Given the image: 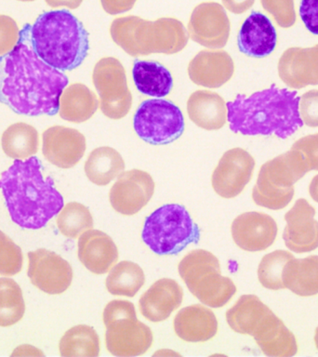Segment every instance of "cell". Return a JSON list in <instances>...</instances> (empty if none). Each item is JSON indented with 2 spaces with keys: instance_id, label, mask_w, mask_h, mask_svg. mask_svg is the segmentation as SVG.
Here are the masks:
<instances>
[{
  "instance_id": "cell-1",
  "label": "cell",
  "mask_w": 318,
  "mask_h": 357,
  "mask_svg": "<svg viewBox=\"0 0 318 357\" xmlns=\"http://www.w3.org/2000/svg\"><path fill=\"white\" fill-rule=\"evenodd\" d=\"M68 77L39 58L25 24L16 47L0 57V102L16 114L54 116Z\"/></svg>"
},
{
  "instance_id": "cell-2",
  "label": "cell",
  "mask_w": 318,
  "mask_h": 357,
  "mask_svg": "<svg viewBox=\"0 0 318 357\" xmlns=\"http://www.w3.org/2000/svg\"><path fill=\"white\" fill-rule=\"evenodd\" d=\"M0 189L11 220L20 227H45L63 208V197L52 178H44L42 163L36 156L15 159L0 177Z\"/></svg>"
},
{
  "instance_id": "cell-3",
  "label": "cell",
  "mask_w": 318,
  "mask_h": 357,
  "mask_svg": "<svg viewBox=\"0 0 318 357\" xmlns=\"http://www.w3.org/2000/svg\"><path fill=\"white\" fill-rule=\"evenodd\" d=\"M298 92L272 85L250 96L237 95L226 103L232 131L242 135H275L286 139L303 126Z\"/></svg>"
},
{
  "instance_id": "cell-4",
  "label": "cell",
  "mask_w": 318,
  "mask_h": 357,
  "mask_svg": "<svg viewBox=\"0 0 318 357\" xmlns=\"http://www.w3.org/2000/svg\"><path fill=\"white\" fill-rule=\"evenodd\" d=\"M31 43L45 63L60 71L80 67L89 54V33L66 10L46 11L29 24Z\"/></svg>"
},
{
  "instance_id": "cell-5",
  "label": "cell",
  "mask_w": 318,
  "mask_h": 357,
  "mask_svg": "<svg viewBox=\"0 0 318 357\" xmlns=\"http://www.w3.org/2000/svg\"><path fill=\"white\" fill-rule=\"evenodd\" d=\"M110 35L114 43L131 57L150 54L172 55L188 43L189 33L175 18L148 21L138 16L120 17L112 22Z\"/></svg>"
},
{
  "instance_id": "cell-6",
  "label": "cell",
  "mask_w": 318,
  "mask_h": 357,
  "mask_svg": "<svg viewBox=\"0 0 318 357\" xmlns=\"http://www.w3.org/2000/svg\"><path fill=\"white\" fill-rule=\"evenodd\" d=\"M142 238L158 255H174L199 242L200 229L186 206L167 204L145 219Z\"/></svg>"
},
{
  "instance_id": "cell-7",
  "label": "cell",
  "mask_w": 318,
  "mask_h": 357,
  "mask_svg": "<svg viewBox=\"0 0 318 357\" xmlns=\"http://www.w3.org/2000/svg\"><path fill=\"white\" fill-rule=\"evenodd\" d=\"M178 271L187 289L204 305L222 308L236 293L233 280L222 275L219 259L208 250H192L181 259Z\"/></svg>"
},
{
  "instance_id": "cell-8",
  "label": "cell",
  "mask_w": 318,
  "mask_h": 357,
  "mask_svg": "<svg viewBox=\"0 0 318 357\" xmlns=\"http://www.w3.org/2000/svg\"><path fill=\"white\" fill-rule=\"evenodd\" d=\"M308 172L300 153L292 148L271 159L259 169L252 189L254 202L272 211L286 208L294 197V184Z\"/></svg>"
},
{
  "instance_id": "cell-9",
  "label": "cell",
  "mask_w": 318,
  "mask_h": 357,
  "mask_svg": "<svg viewBox=\"0 0 318 357\" xmlns=\"http://www.w3.org/2000/svg\"><path fill=\"white\" fill-rule=\"evenodd\" d=\"M103 320L106 348L112 356H142L152 346L153 332L137 318L135 306L130 301H110L103 310Z\"/></svg>"
},
{
  "instance_id": "cell-10",
  "label": "cell",
  "mask_w": 318,
  "mask_h": 357,
  "mask_svg": "<svg viewBox=\"0 0 318 357\" xmlns=\"http://www.w3.org/2000/svg\"><path fill=\"white\" fill-rule=\"evenodd\" d=\"M134 130L147 144L165 145L183 135L186 122L180 108L170 100H144L134 114Z\"/></svg>"
},
{
  "instance_id": "cell-11",
  "label": "cell",
  "mask_w": 318,
  "mask_h": 357,
  "mask_svg": "<svg viewBox=\"0 0 318 357\" xmlns=\"http://www.w3.org/2000/svg\"><path fill=\"white\" fill-rule=\"evenodd\" d=\"M92 81L100 96V108L110 119L119 120L130 113L132 94L121 61L114 57L100 59L95 64Z\"/></svg>"
},
{
  "instance_id": "cell-12",
  "label": "cell",
  "mask_w": 318,
  "mask_h": 357,
  "mask_svg": "<svg viewBox=\"0 0 318 357\" xmlns=\"http://www.w3.org/2000/svg\"><path fill=\"white\" fill-rule=\"evenodd\" d=\"M230 20L225 8L219 3H200L190 17V38L209 49L225 47L230 38Z\"/></svg>"
},
{
  "instance_id": "cell-13",
  "label": "cell",
  "mask_w": 318,
  "mask_h": 357,
  "mask_svg": "<svg viewBox=\"0 0 318 357\" xmlns=\"http://www.w3.org/2000/svg\"><path fill=\"white\" fill-rule=\"evenodd\" d=\"M28 278L41 291L50 295L66 292L71 286L73 269L69 262L57 253L39 248L28 253Z\"/></svg>"
},
{
  "instance_id": "cell-14",
  "label": "cell",
  "mask_w": 318,
  "mask_h": 357,
  "mask_svg": "<svg viewBox=\"0 0 318 357\" xmlns=\"http://www.w3.org/2000/svg\"><path fill=\"white\" fill-rule=\"evenodd\" d=\"M255 160L248 151L233 148L223 153L215 167L211 184L220 197L231 199L243 192L252 178Z\"/></svg>"
},
{
  "instance_id": "cell-15",
  "label": "cell",
  "mask_w": 318,
  "mask_h": 357,
  "mask_svg": "<svg viewBox=\"0 0 318 357\" xmlns=\"http://www.w3.org/2000/svg\"><path fill=\"white\" fill-rule=\"evenodd\" d=\"M155 187L152 176L144 170L123 172L109 192L112 208L124 216H132L149 203Z\"/></svg>"
},
{
  "instance_id": "cell-16",
  "label": "cell",
  "mask_w": 318,
  "mask_h": 357,
  "mask_svg": "<svg viewBox=\"0 0 318 357\" xmlns=\"http://www.w3.org/2000/svg\"><path fill=\"white\" fill-rule=\"evenodd\" d=\"M278 227L270 215L262 212H245L234 220L232 237L239 248L259 252L269 248L278 236Z\"/></svg>"
},
{
  "instance_id": "cell-17",
  "label": "cell",
  "mask_w": 318,
  "mask_h": 357,
  "mask_svg": "<svg viewBox=\"0 0 318 357\" xmlns=\"http://www.w3.org/2000/svg\"><path fill=\"white\" fill-rule=\"evenodd\" d=\"M315 216V208L304 198L296 201L285 215L283 239L292 252H311L318 248V222Z\"/></svg>"
},
{
  "instance_id": "cell-18",
  "label": "cell",
  "mask_w": 318,
  "mask_h": 357,
  "mask_svg": "<svg viewBox=\"0 0 318 357\" xmlns=\"http://www.w3.org/2000/svg\"><path fill=\"white\" fill-rule=\"evenodd\" d=\"M86 149L85 136L75 128L53 126L44 131L42 153L60 169H71L80 163Z\"/></svg>"
},
{
  "instance_id": "cell-19",
  "label": "cell",
  "mask_w": 318,
  "mask_h": 357,
  "mask_svg": "<svg viewBox=\"0 0 318 357\" xmlns=\"http://www.w3.org/2000/svg\"><path fill=\"white\" fill-rule=\"evenodd\" d=\"M278 75L289 88L301 89L318 85V46L293 47L285 50L278 61Z\"/></svg>"
},
{
  "instance_id": "cell-20",
  "label": "cell",
  "mask_w": 318,
  "mask_h": 357,
  "mask_svg": "<svg viewBox=\"0 0 318 357\" xmlns=\"http://www.w3.org/2000/svg\"><path fill=\"white\" fill-rule=\"evenodd\" d=\"M187 71L195 85L218 89L233 77L234 63L225 50H201L190 61Z\"/></svg>"
},
{
  "instance_id": "cell-21",
  "label": "cell",
  "mask_w": 318,
  "mask_h": 357,
  "mask_svg": "<svg viewBox=\"0 0 318 357\" xmlns=\"http://www.w3.org/2000/svg\"><path fill=\"white\" fill-rule=\"evenodd\" d=\"M77 255L81 264L95 275H105L119 261V250L114 240L100 230L84 231L78 239Z\"/></svg>"
},
{
  "instance_id": "cell-22",
  "label": "cell",
  "mask_w": 318,
  "mask_h": 357,
  "mask_svg": "<svg viewBox=\"0 0 318 357\" xmlns=\"http://www.w3.org/2000/svg\"><path fill=\"white\" fill-rule=\"evenodd\" d=\"M183 289L175 280L162 278L155 282L141 296L139 309L145 319L153 323L163 322L181 305Z\"/></svg>"
},
{
  "instance_id": "cell-23",
  "label": "cell",
  "mask_w": 318,
  "mask_h": 357,
  "mask_svg": "<svg viewBox=\"0 0 318 357\" xmlns=\"http://www.w3.org/2000/svg\"><path fill=\"white\" fill-rule=\"evenodd\" d=\"M278 33L264 14L252 11L243 22L237 36L240 52L254 58H264L275 49Z\"/></svg>"
},
{
  "instance_id": "cell-24",
  "label": "cell",
  "mask_w": 318,
  "mask_h": 357,
  "mask_svg": "<svg viewBox=\"0 0 318 357\" xmlns=\"http://www.w3.org/2000/svg\"><path fill=\"white\" fill-rule=\"evenodd\" d=\"M176 335L186 342H206L218 332V320L214 312L200 304L184 307L173 321Z\"/></svg>"
},
{
  "instance_id": "cell-25",
  "label": "cell",
  "mask_w": 318,
  "mask_h": 357,
  "mask_svg": "<svg viewBox=\"0 0 318 357\" xmlns=\"http://www.w3.org/2000/svg\"><path fill=\"white\" fill-rule=\"evenodd\" d=\"M189 119L197 127L206 130H218L227 121V105L216 92L197 91L187 100Z\"/></svg>"
},
{
  "instance_id": "cell-26",
  "label": "cell",
  "mask_w": 318,
  "mask_h": 357,
  "mask_svg": "<svg viewBox=\"0 0 318 357\" xmlns=\"http://www.w3.org/2000/svg\"><path fill=\"white\" fill-rule=\"evenodd\" d=\"M252 337L265 356L289 357L297 354L298 343L294 334L273 312L265 318Z\"/></svg>"
},
{
  "instance_id": "cell-27",
  "label": "cell",
  "mask_w": 318,
  "mask_h": 357,
  "mask_svg": "<svg viewBox=\"0 0 318 357\" xmlns=\"http://www.w3.org/2000/svg\"><path fill=\"white\" fill-rule=\"evenodd\" d=\"M99 107L96 94L82 83H74L63 89L59 114L66 121L83 123L94 116Z\"/></svg>"
},
{
  "instance_id": "cell-28",
  "label": "cell",
  "mask_w": 318,
  "mask_h": 357,
  "mask_svg": "<svg viewBox=\"0 0 318 357\" xmlns=\"http://www.w3.org/2000/svg\"><path fill=\"white\" fill-rule=\"evenodd\" d=\"M272 310L256 295H243L236 304L226 312V321L232 331L253 336Z\"/></svg>"
},
{
  "instance_id": "cell-29",
  "label": "cell",
  "mask_w": 318,
  "mask_h": 357,
  "mask_svg": "<svg viewBox=\"0 0 318 357\" xmlns=\"http://www.w3.org/2000/svg\"><path fill=\"white\" fill-rule=\"evenodd\" d=\"M286 289L301 297L318 294V256L290 259L283 271Z\"/></svg>"
},
{
  "instance_id": "cell-30",
  "label": "cell",
  "mask_w": 318,
  "mask_h": 357,
  "mask_svg": "<svg viewBox=\"0 0 318 357\" xmlns=\"http://www.w3.org/2000/svg\"><path fill=\"white\" fill-rule=\"evenodd\" d=\"M132 77L137 89L148 96L165 97L173 88L172 74L158 61L135 60Z\"/></svg>"
},
{
  "instance_id": "cell-31",
  "label": "cell",
  "mask_w": 318,
  "mask_h": 357,
  "mask_svg": "<svg viewBox=\"0 0 318 357\" xmlns=\"http://www.w3.org/2000/svg\"><path fill=\"white\" fill-rule=\"evenodd\" d=\"M125 167L124 159L116 150L103 146L91 151L85 162L84 170L92 183L106 186L119 177Z\"/></svg>"
},
{
  "instance_id": "cell-32",
  "label": "cell",
  "mask_w": 318,
  "mask_h": 357,
  "mask_svg": "<svg viewBox=\"0 0 318 357\" xmlns=\"http://www.w3.org/2000/svg\"><path fill=\"white\" fill-rule=\"evenodd\" d=\"M1 146L8 158L20 160L29 158L39 149L38 130L26 123H15L3 132Z\"/></svg>"
},
{
  "instance_id": "cell-33",
  "label": "cell",
  "mask_w": 318,
  "mask_h": 357,
  "mask_svg": "<svg viewBox=\"0 0 318 357\" xmlns=\"http://www.w3.org/2000/svg\"><path fill=\"white\" fill-rule=\"evenodd\" d=\"M144 283V272L141 266L135 262L122 261L112 267L105 287L112 295L133 298Z\"/></svg>"
},
{
  "instance_id": "cell-34",
  "label": "cell",
  "mask_w": 318,
  "mask_h": 357,
  "mask_svg": "<svg viewBox=\"0 0 318 357\" xmlns=\"http://www.w3.org/2000/svg\"><path fill=\"white\" fill-rule=\"evenodd\" d=\"M100 337L91 326H73L61 337L59 350L61 356H98L100 354Z\"/></svg>"
},
{
  "instance_id": "cell-35",
  "label": "cell",
  "mask_w": 318,
  "mask_h": 357,
  "mask_svg": "<svg viewBox=\"0 0 318 357\" xmlns=\"http://www.w3.org/2000/svg\"><path fill=\"white\" fill-rule=\"evenodd\" d=\"M25 312L22 291L13 279L0 278V326L7 328L15 325Z\"/></svg>"
},
{
  "instance_id": "cell-36",
  "label": "cell",
  "mask_w": 318,
  "mask_h": 357,
  "mask_svg": "<svg viewBox=\"0 0 318 357\" xmlns=\"http://www.w3.org/2000/svg\"><path fill=\"white\" fill-rule=\"evenodd\" d=\"M59 231L67 238H77L84 231L93 228V218L82 204L70 202L63 206L57 216Z\"/></svg>"
},
{
  "instance_id": "cell-37",
  "label": "cell",
  "mask_w": 318,
  "mask_h": 357,
  "mask_svg": "<svg viewBox=\"0 0 318 357\" xmlns=\"http://www.w3.org/2000/svg\"><path fill=\"white\" fill-rule=\"evenodd\" d=\"M294 258L287 250H275L262 259L258 268V279L262 286L270 290L286 289L283 283V271L290 259Z\"/></svg>"
},
{
  "instance_id": "cell-38",
  "label": "cell",
  "mask_w": 318,
  "mask_h": 357,
  "mask_svg": "<svg viewBox=\"0 0 318 357\" xmlns=\"http://www.w3.org/2000/svg\"><path fill=\"white\" fill-rule=\"evenodd\" d=\"M24 255L21 248L0 231V275H15L21 272Z\"/></svg>"
},
{
  "instance_id": "cell-39",
  "label": "cell",
  "mask_w": 318,
  "mask_h": 357,
  "mask_svg": "<svg viewBox=\"0 0 318 357\" xmlns=\"http://www.w3.org/2000/svg\"><path fill=\"white\" fill-rule=\"evenodd\" d=\"M262 8L271 14L276 24L282 28L292 27L295 24L294 0H261Z\"/></svg>"
},
{
  "instance_id": "cell-40",
  "label": "cell",
  "mask_w": 318,
  "mask_h": 357,
  "mask_svg": "<svg viewBox=\"0 0 318 357\" xmlns=\"http://www.w3.org/2000/svg\"><path fill=\"white\" fill-rule=\"evenodd\" d=\"M21 31L15 20L7 15H0V56L10 52L16 47Z\"/></svg>"
},
{
  "instance_id": "cell-41",
  "label": "cell",
  "mask_w": 318,
  "mask_h": 357,
  "mask_svg": "<svg viewBox=\"0 0 318 357\" xmlns=\"http://www.w3.org/2000/svg\"><path fill=\"white\" fill-rule=\"evenodd\" d=\"M292 148L300 153L308 172L318 170V133L298 139Z\"/></svg>"
},
{
  "instance_id": "cell-42",
  "label": "cell",
  "mask_w": 318,
  "mask_h": 357,
  "mask_svg": "<svg viewBox=\"0 0 318 357\" xmlns=\"http://www.w3.org/2000/svg\"><path fill=\"white\" fill-rule=\"evenodd\" d=\"M298 110L304 125L318 128V89H312L301 95Z\"/></svg>"
},
{
  "instance_id": "cell-43",
  "label": "cell",
  "mask_w": 318,
  "mask_h": 357,
  "mask_svg": "<svg viewBox=\"0 0 318 357\" xmlns=\"http://www.w3.org/2000/svg\"><path fill=\"white\" fill-rule=\"evenodd\" d=\"M300 16L309 32L318 36V0H301Z\"/></svg>"
},
{
  "instance_id": "cell-44",
  "label": "cell",
  "mask_w": 318,
  "mask_h": 357,
  "mask_svg": "<svg viewBox=\"0 0 318 357\" xmlns=\"http://www.w3.org/2000/svg\"><path fill=\"white\" fill-rule=\"evenodd\" d=\"M137 0H100L103 10L110 15H116L132 10Z\"/></svg>"
},
{
  "instance_id": "cell-45",
  "label": "cell",
  "mask_w": 318,
  "mask_h": 357,
  "mask_svg": "<svg viewBox=\"0 0 318 357\" xmlns=\"http://www.w3.org/2000/svg\"><path fill=\"white\" fill-rule=\"evenodd\" d=\"M226 10L234 14L245 13V11L252 8L255 0H222Z\"/></svg>"
},
{
  "instance_id": "cell-46",
  "label": "cell",
  "mask_w": 318,
  "mask_h": 357,
  "mask_svg": "<svg viewBox=\"0 0 318 357\" xmlns=\"http://www.w3.org/2000/svg\"><path fill=\"white\" fill-rule=\"evenodd\" d=\"M45 2L52 8L64 7L70 10H75L80 7L83 0H45Z\"/></svg>"
},
{
  "instance_id": "cell-47",
  "label": "cell",
  "mask_w": 318,
  "mask_h": 357,
  "mask_svg": "<svg viewBox=\"0 0 318 357\" xmlns=\"http://www.w3.org/2000/svg\"><path fill=\"white\" fill-rule=\"evenodd\" d=\"M309 194L311 195L312 199L318 203V174L312 178L311 183L309 184Z\"/></svg>"
},
{
  "instance_id": "cell-48",
  "label": "cell",
  "mask_w": 318,
  "mask_h": 357,
  "mask_svg": "<svg viewBox=\"0 0 318 357\" xmlns=\"http://www.w3.org/2000/svg\"><path fill=\"white\" fill-rule=\"evenodd\" d=\"M315 346H317V348L318 350V326H317V329H315Z\"/></svg>"
},
{
  "instance_id": "cell-49",
  "label": "cell",
  "mask_w": 318,
  "mask_h": 357,
  "mask_svg": "<svg viewBox=\"0 0 318 357\" xmlns=\"http://www.w3.org/2000/svg\"><path fill=\"white\" fill-rule=\"evenodd\" d=\"M18 1H22V2H33V1H36V0H18Z\"/></svg>"
},
{
  "instance_id": "cell-50",
  "label": "cell",
  "mask_w": 318,
  "mask_h": 357,
  "mask_svg": "<svg viewBox=\"0 0 318 357\" xmlns=\"http://www.w3.org/2000/svg\"><path fill=\"white\" fill-rule=\"evenodd\" d=\"M317 46H318V44H317Z\"/></svg>"
}]
</instances>
